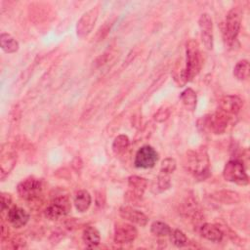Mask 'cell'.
I'll use <instances>...</instances> for the list:
<instances>
[{
	"mask_svg": "<svg viewBox=\"0 0 250 250\" xmlns=\"http://www.w3.org/2000/svg\"><path fill=\"white\" fill-rule=\"evenodd\" d=\"M212 198L223 204H236L240 202V195L236 191L222 189L212 193Z\"/></svg>",
	"mask_w": 250,
	"mask_h": 250,
	"instance_id": "ac0fdd59",
	"label": "cell"
},
{
	"mask_svg": "<svg viewBox=\"0 0 250 250\" xmlns=\"http://www.w3.org/2000/svg\"><path fill=\"white\" fill-rule=\"evenodd\" d=\"M180 100L188 110L193 111L195 109L197 104V96L191 88H187L184 90L180 95Z\"/></svg>",
	"mask_w": 250,
	"mask_h": 250,
	"instance_id": "7402d4cb",
	"label": "cell"
},
{
	"mask_svg": "<svg viewBox=\"0 0 250 250\" xmlns=\"http://www.w3.org/2000/svg\"><path fill=\"white\" fill-rule=\"evenodd\" d=\"M219 106L221 111L227 113L229 116L237 115L243 106V101L236 95H227L221 98Z\"/></svg>",
	"mask_w": 250,
	"mask_h": 250,
	"instance_id": "4fadbf2b",
	"label": "cell"
},
{
	"mask_svg": "<svg viewBox=\"0 0 250 250\" xmlns=\"http://www.w3.org/2000/svg\"><path fill=\"white\" fill-rule=\"evenodd\" d=\"M108 23L109 22H105L100 29H99V31H98V33H97V35H96V37H97V40H102L107 33H108V31H109V29H110V26H111V24H109L108 25Z\"/></svg>",
	"mask_w": 250,
	"mask_h": 250,
	"instance_id": "4dcf8cb0",
	"label": "cell"
},
{
	"mask_svg": "<svg viewBox=\"0 0 250 250\" xmlns=\"http://www.w3.org/2000/svg\"><path fill=\"white\" fill-rule=\"evenodd\" d=\"M200 37L204 47L208 50L213 49V21L209 14L204 13L198 20Z\"/></svg>",
	"mask_w": 250,
	"mask_h": 250,
	"instance_id": "7c38bea8",
	"label": "cell"
},
{
	"mask_svg": "<svg viewBox=\"0 0 250 250\" xmlns=\"http://www.w3.org/2000/svg\"><path fill=\"white\" fill-rule=\"evenodd\" d=\"M29 214L22 208L14 206L9 209L7 213V219L9 223L16 229L24 227L29 221Z\"/></svg>",
	"mask_w": 250,
	"mask_h": 250,
	"instance_id": "9a60e30c",
	"label": "cell"
},
{
	"mask_svg": "<svg viewBox=\"0 0 250 250\" xmlns=\"http://www.w3.org/2000/svg\"><path fill=\"white\" fill-rule=\"evenodd\" d=\"M128 187L130 189L127 191L125 197L128 201H137L142 198L145 190L147 188V181L140 176H130L128 178Z\"/></svg>",
	"mask_w": 250,
	"mask_h": 250,
	"instance_id": "8fae6325",
	"label": "cell"
},
{
	"mask_svg": "<svg viewBox=\"0 0 250 250\" xmlns=\"http://www.w3.org/2000/svg\"><path fill=\"white\" fill-rule=\"evenodd\" d=\"M43 191V184L40 179L28 177L21 181L17 186L19 196L26 201H34L40 197Z\"/></svg>",
	"mask_w": 250,
	"mask_h": 250,
	"instance_id": "277c9868",
	"label": "cell"
},
{
	"mask_svg": "<svg viewBox=\"0 0 250 250\" xmlns=\"http://www.w3.org/2000/svg\"><path fill=\"white\" fill-rule=\"evenodd\" d=\"M73 203L78 212H85L89 209L92 203L91 194L86 189H80L75 192Z\"/></svg>",
	"mask_w": 250,
	"mask_h": 250,
	"instance_id": "d6986e66",
	"label": "cell"
},
{
	"mask_svg": "<svg viewBox=\"0 0 250 250\" xmlns=\"http://www.w3.org/2000/svg\"><path fill=\"white\" fill-rule=\"evenodd\" d=\"M17 161V155L13 151L2 149L1 158H0V178L2 181L9 175V173L13 170Z\"/></svg>",
	"mask_w": 250,
	"mask_h": 250,
	"instance_id": "2e32d148",
	"label": "cell"
},
{
	"mask_svg": "<svg viewBox=\"0 0 250 250\" xmlns=\"http://www.w3.org/2000/svg\"><path fill=\"white\" fill-rule=\"evenodd\" d=\"M176 160L172 157H167L164 160H162L161 162V166H160V172H164L167 174H172L175 170H176Z\"/></svg>",
	"mask_w": 250,
	"mask_h": 250,
	"instance_id": "83f0119b",
	"label": "cell"
},
{
	"mask_svg": "<svg viewBox=\"0 0 250 250\" xmlns=\"http://www.w3.org/2000/svg\"><path fill=\"white\" fill-rule=\"evenodd\" d=\"M171 187V178L170 174L160 172L156 179V188L158 192L167 190Z\"/></svg>",
	"mask_w": 250,
	"mask_h": 250,
	"instance_id": "484cf974",
	"label": "cell"
},
{
	"mask_svg": "<svg viewBox=\"0 0 250 250\" xmlns=\"http://www.w3.org/2000/svg\"><path fill=\"white\" fill-rule=\"evenodd\" d=\"M170 113H171V109L170 107L168 106H161L153 115V119L154 121L156 122H164L169 116H170Z\"/></svg>",
	"mask_w": 250,
	"mask_h": 250,
	"instance_id": "f1b7e54d",
	"label": "cell"
},
{
	"mask_svg": "<svg viewBox=\"0 0 250 250\" xmlns=\"http://www.w3.org/2000/svg\"><path fill=\"white\" fill-rule=\"evenodd\" d=\"M223 176L226 181L239 186H246L249 183V178L244 165L237 159H232L227 162L223 170Z\"/></svg>",
	"mask_w": 250,
	"mask_h": 250,
	"instance_id": "5b68a950",
	"label": "cell"
},
{
	"mask_svg": "<svg viewBox=\"0 0 250 250\" xmlns=\"http://www.w3.org/2000/svg\"><path fill=\"white\" fill-rule=\"evenodd\" d=\"M119 215L124 220L141 227H145L148 221V218L145 213L131 206H121L119 208Z\"/></svg>",
	"mask_w": 250,
	"mask_h": 250,
	"instance_id": "5bb4252c",
	"label": "cell"
},
{
	"mask_svg": "<svg viewBox=\"0 0 250 250\" xmlns=\"http://www.w3.org/2000/svg\"><path fill=\"white\" fill-rule=\"evenodd\" d=\"M129 146H130V140L128 136L121 134L114 138L111 147L115 155H121L126 152V150L129 148Z\"/></svg>",
	"mask_w": 250,
	"mask_h": 250,
	"instance_id": "603a6c76",
	"label": "cell"
},
{
	"mask_svg": "<svg viewBox=\"0 0 250 250\" xmlns=\"http://www.w3.org/2000/svg\"><path fill=\"white\" fill-rule=\"evenodd\" d=\"M71 209L70 201L67 196H57L45 209V217L50 221H58L65 217Z\"/></svg>",
	"mask_w": 250,
	"mask_h": 250,
	"instance_id": "52a82bcc",
	"label": "cell"
},
{
	"mask_svg": "<svg viewBox=\"0 0 250 250\" xmlns=\"http://www.w3.org/2000/svg\"><path fill=\"white\" fill-rule=\"evenodd\" d=\"M82 239L87 247H90V248L96 247L100 244V241H101L100 231L95 227H92V226L87 227L83 230Z\"/></svg>",
	"mask_w": 250,
	"mask_h": 250,
	"instance_id": "ffe728a7",
	"label": "cell"
},
{
	"mask_svg": "<svg viewBox=\"0 0 250 250\" xmlns=\"http://www.w3.org/2000/svg\"><path fill=\"white\" fill-rule=\"evenodd\" d=\"M201 121L203 127L211 133L222 134L227 130V127L229 126L230 116L221 110H218L212 114L202 117Z\"/></svg>",
	"mask_w": 250,
	"mask_h": 250,
	"instance_id": "8992f818",
	"label": "cell"
},
{
	"mask_svg": "<svg viewBox=\"0 0 250 250\" xmlns=\"http://www.w3.org/2000/svg\"><path fill=\"white\" fill-rule=\"evenodd\" d=\"M138 235L136 227L128 223H117L114 227L113 240L115 243L124 244L133 242Z\"/></svg>",
	"mask_w": 250,
	"mask_h": 250,
	"instance_id": "30bf717a",
	"label": "cell"
},
{
	"mask_svg": "<svg viewBox=\"0 0 250 250\" xmlns=\"http://www.w3.org/2000/svg\"><path fill=\"white\" fill-rule=\"evenodd\" d=\"M12 203V196L10 193L2 192L1 193V211L4 212L5 209H8Z\"/></svg>",
	"mask_w": 250,
	"mask_h": 250,
	"instance_id": "f546056e",
	"label": "cell"
},
{
	"mask_svg": "<svg viewBox=\"0 0 250 250\" xmlns=\"http://www.w3.org/2000/svg\"><path fill=\"white\" fill-rule=\"evenodd\" d=\"M250 72V65L247 60H241L236 62L233 67V75L237 80L243 81L247 80L249 77Z\"/></svg>",
	"mask_w": 250,
	"mask_h": 250,
	"instance_id": "cb8c5ba5",
	"label": "cell"
},
{
	"mask_svg": "<svg viewBox=\"0 0 250 250\" xmlns=\"http://www.w3.org/2000/svg\"><path fill=\"white\" fill-rule=\"evenodd\" d=\"M0 46L5 53L13 54L19 50L20 44L12 35L3 32L0 35Z\"/></svg>",
	"mask_w": 250,
	"mask_h": 250,
	"instance_id": "44dd1931",
	"label": "cell"
},
{
	"mask_svg": "<svg viewBox=\"0 0 250 250\" xmlns=\"http://www.w3.org/2000/svg\"><path fill=\"white\" fill-rule=\"evenodd\" d=\"M100 13L99 7H93L84 13L76 24V34L80 38L86 37L94 28Z\"/></svg>",
	"mask_w": 250,
	"mask_h": 250,
	"instance_id": "ba28073f",
	"label": "cell"
},
{
	"mask_svg": "<svg viewBox=\"0 0 250 250\" xmlns=\"http://www.w3.org/2000/svg\"><path fill=\"white\" fill-rule=\"evenodd\" d=\"M241 13L237 8L231 9L226 17L223 35L226 44L231 46L236 40L241 26Z\"/></svg>",
	"mask_w": 250,
	"mask_h": 250,
	"instance_id": "3957f363",
	"label": "cell"
},
{
	"mask_svg": "<svg viewBox=\"0 0 250 250\" xmlns=\"http://www.w3.org/2000/svg\"><path fill=\"white\" fill-rule=\"evenodd\" d=\"M203 59L196 40L189 39L186 44V66L180 73L183 84L191 81L201 70Z\"/></svg>",
	"mask_w": 250,
	"mask_h": 250,
	"instance_id": "6da1fadb",
	"label": "cell"
},
{
	"mask_svg": "<svg viewBox=\"0 0 250 250\" xmlns=\"http://www.w3.org/2000/svg\"><path fill=\"white\" fill-rule=\"evenodd\" d=\"M1 240L4 241L6 238H8V233H9V229H8V227H6L4 224H2V227H1Z\"/></svg>",
	"mask_w": 250,
	"mask_h": 250,
	"instance_id": "d6a6232c",
	"label": "cell"
},
{
	"mask_svg": "<svg viewBox=\"0 0 250 250\" xmlns=\"http://www.w3.org/2000/svg\"><path fill=\"white\" fill-rule=\"evenodd\" d=\"M200 234L212 242H221L224 237V231L217 224L205 223L200 227Z\"/></svg>",
	"mask_w": 250,
	"mask_h": 250,
	"instance_id": "e0dca14e",
	"label": "cell"
},
{
	"mask_svg": "<svg viewBox=\"0 0 250 250\" xmlns=\"http://www.w3.org/2000/svg\"><path fill=\"white\" fill-rule=\"evenodd\" d=\"M157 160H158L157 151L151 146L146 145L138 149L135 155L134 165L137 168H143V169L152 168L156 164Z\"/></svg>",
	"mask_w": 250,
	"mask_h": 250,
	"instance_id": "9c48e42d",
	"label": "cell"
},
{
	"mask_svg": "<svg viewBox=\"0 0 250 250\" xmlns=\"http://www.w3.org/2000/svg\"><path fill=\"white\" fill-rule=\"evenodd\" d=\"M186 158L187 169L195 179L203 181L210 176V160L205 149L189 150Z\"/></svg>",
	"mask_w": 250,
	"mask_h": 250,
	"instance_id": "7a4b0ae2",
	"label": "cell"
},
{
	"mask_svg": "<svg viewBox=\"0 0 250 250\" xmlns=\"http://www.w3.org/2000/svg\"><path fill=\"white\" fill-rule=\"evenodd\" d=\"M171 241L177 247H184L188 243V237L181 229H174L170 233Z\"/></svg>",
	"mask_w": 250,
	"mask_h": 250,
	"instance_id": "4316f807",
	"label": "cell"
},
{
	"mask_svg": "<svg viewBox=\"0 0 250 250\" xmlns=\"http://www.w3.org/2000/svg\"><path fill=\"white\" fill-rule=\"evenodd\" d=\"M150 231L153 235L162 237V236L170 235L172 229H171L170 226L167 225L166 223L160 222V221H155L150 226Z\"/></svg>",
	"mask_w": 250,
	"mask_h": 250,
	"instance_id": "d4e9b609",
	"label": "cell"
},
{
	"mask_svg": "<svg viewBox=\"0 0 250 250\" xmlns=\"http://www.w3.org/2000/svg\"><path fill=\"white\" fill-rule=\"evenodd\" d=\"M11 243H12V247H13L14 249L23 248V247H25V245H26L25 240L22 239V238H16V239H13Z\"/></svg>",
	"mask_w": 250,
	"mask_h": 250,
	"instance_id": "1f68e13d",
	"label": "cell"
}]
</instances>
